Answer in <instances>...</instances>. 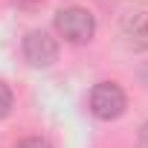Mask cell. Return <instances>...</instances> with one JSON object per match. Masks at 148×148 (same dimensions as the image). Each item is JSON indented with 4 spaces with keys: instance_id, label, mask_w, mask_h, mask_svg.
Masks as SVG:
<instances>
[{
    "instance_id": "obj_7",
    "label": "cell",
    "mask_w": 148,
    "mask_h": 148,
    "mask_svg": "<svg viewBox=\"0 0 148 148\" xmlns=\"http://www.w3.org/2000/svg\"><path fill=\"white\" fill-rule=\"evenodd\" d=\"M139 145L142 148H148V122L142 125V131H139Z\"/></svg>"
},
{
    "instance_id": "obj_1",
    "label": "cell",
    "mask_w": 148,
    "mask_h": 148,
    "mask_svg": "<svg viewBox=\"0 0 148 148\" xmlns=\"http://www.w3.org/2000/svg\"><path fill=\"white\" fill-rule=\"evenodd\" d=\"M52 26L58 32V38H64L67 44H90L96 35V18L90 9L84 6H61L52 18Z\"/></svg>"
},
{
    "instance_id": "obj_2",
    "label": "cell",
    "mask_w": 148,
    "mask_h": 148,
    "mask_svg": "<svg viewBox=\"0 0 148 148\" xmlns=\"http://www.w3.org/2000/svg\"><path fill=\"white\" fill-rule=\"evenodd\" d=\"M87 108H90V113L96 119L113 122V119H119L125 113L128 96H125L122 84H116V82H96L90 96H87Z\"/></svg>"
},
{
    "instance_id": "obj_6",
    "label": "cell",
    "mask_w": 148,
    "mask_h": 148,
    "mask_svg": "<svg viewBox=\"0 0 148 148\" xmlns=\"http://www.w3.org/2000/svg\"><path fill=\"white\" fill-rule=\"evenodd\" d=\"M15 148H52V142L47 136H23V139H18Z\"/></svg>"
},
{
    "instance_id": "obj_4",
    "label": "cell",
    "mask_w": 148,
    "mask_h": 148,
    "mask_svg": "<svg viewBox=\"0 0 148 148\" xmlns=\"http://www.w3.org/2000/svg\"><path fill=\"white\" fill-rule=\"evenodd\" d=\"M125 38L131 47L136 49H145L148 47V12H134L125 18Z\"/></svg>"
},
{
    "instance_id": "obj_5",
    "label": "cell",
    "mask_w": 148,
    "mask_h": 148,
    "mask_svg": "<svg viewBox=\"0 0 148 148\" xmlns=\"http://www.w3.org/2000/svg\"><path fill=\"white\" fill-rule=\"evenodd\" d=\"M12 108H15V93L6 82H0V119H6L12 113Z\"/></svg>"
},
{
    "instance_id": "obj_3",
    "label": "cell",
    "mask_w": 148,
    "mask_h": 148,
    "mask_svg": "<svg viewBox=\"0 0 148 148\" xmlns=\"http://www.w3.org/2000/svg\"><path fill=\"white\" fill-rule=\"evenodd\" d=\"M21 52H23V61L29 67L47 70L58 61V41L44 29H29L21 41Z\"/></svg>"
}]
</instances>
